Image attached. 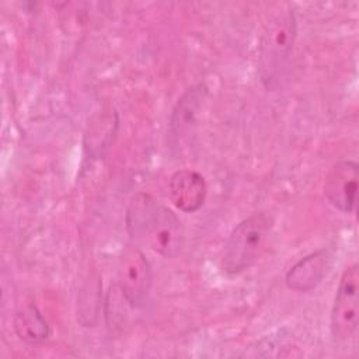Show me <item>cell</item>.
Returning a JSON list of instances; mask_svg holds the SVG:
<instances>
[{"mask_svg": "<svg viewBox=\"0 0 359 359\" xmlns=\"http://www.w3.org/2000/svg\"><path fill=\"white\" fill-rule=\"evenodd\" d=\"M206 97V84L196 83L192 87L187 88L184 94L178 98L168 122V133L172 147H180L181 142L188 140L189 136L194 135L198 116L203 108Z\"/></svg>", "mask_w": 359, "mask_h": 359, "instance_id": "8992f818", "label": "cell"}, {"mask_svg": "<svg viewBox=\"0 0 359 359\" xmlns=\"http://www.w3.org/2000/svg\"><path fill=\"white\" fill-rule=\"evenodd\" d=\"M168 192L175 208L185 213H194L205 203L208 185L203 175L198 171L181 168L171 175Z\"/></svg>", "mask_w": 359, "mask_h": 359, "instance_id": "9c48e42d", "label": "cell"}, {"mask_svg": "<svg viewBox=\"0 0 359 359\" xmlns=\"http://www.w3.org/2000/svg\"><path fill=\"white\" fill-rule=\"evenodd\" d=\"M151 265L143 251L135 245L125 248L118 265V286L132 307H140L151 289Z\"/></svg>", "mask_w": 359, "mask_h": 359, "instance_id": "5b68a950", "label": "cell"}, {"mask_svg": "<svg viewBox=\"0 0 359 359\" xmlns=\"http://www.w3.org/2000/svg\"><path fill=\"white\" fill-rule=\"evenodd\" d=\"M359 325V266L352 264L341 276L330 316L335 341L346 342L356 335Z\"/></svg>", "mask_w": 359, "mask_h": 359, "instance_id": "277c9868", "label": "cell"}, {"mask_svg": "<svg viewBox=\"0 0 359 359\" xmlns=\"http://www.w3.org/2000/svg\"><path fill=\"white\" fill-rule=\"evenodd\" d=\"M359 167L355 161H338L328 171L324 181L327 201L344 213H352L356 208Z\"/></svg>", "mask_w": 359, "mask_h": 359, "instance_id": "52a82bcc", "label": "cell"}, {"mask_svg": "<svg viewBox=\"0 0 359 359\" xmlns=\"http://www.w3.org/2000/svg\"><path fill=\"white\" fill-rule=\"evenodd\" d=\"M15 335L25 344L36 345L50 337V327L35 304L20 309L13 318Z\"/></svg>", "mask_w": 359, "mask_h": 359, "instance_id": "30bf717a", "label": "cell"}, {"mask_svg": "<svg viewBox=\"0 0 359 359\" xmlns=\"http://www.w3.org/2000/svg\"><path fill=\"white\" fill-rule=\"evenodd\" d=\"M269 230L271 219L262 212L236 224L223 247L222 269L229 275H238L252 266L264 250Z\"/></svg>", "mask_w": 359, "mask_h": 359, "instance_id": "3957f363", "label": "cell"}, {"mask_svg": "<svg viewBox=\"0 0 359 359\" xmlns=\"http://www.w3.org/2000/svg\"><path fill=\"white\" fill-rule=\"evenodd\" d=\"M334 248L328 247H323L306 255L286 272V286L294 292H310L316 289L330 273L334 265Z\"/></svg>", "mask_w": 359, "mask_h": 359, "instance_id": "ba28073f", "label": "cell"}, {"mask_svg": "<svg viewBox=\"0 0 359 359\" xmlns=\"http://www.w3.org/2000/svg\"><path fill=\"white\" fill-rule=\"evenodd\" d=\"M296 17L290 6L280 8L266 24L259 45V67L262 81L272 87L278 83L289 62L296 39Z\"/></svg>", "mask_w": 359, "mask_h": 359, "instance_id": "7a4b0ae2", "label": "cell"}, {"mask_svg": "<svg viewBox=\"0 0 359 359\" xmlns=\"http://www.w3.org/2000/svg\"><path fill=\"white\" fill-rule=\"evenodd\" d=\"M125 224L130 238L164 258H172L184 247V227L180 217L154 196L139 192L130 198Z\"/></svg>", "mask_w": 359, "mask_h": 359, "instance_id": "6da1fadb", "label": "cell"}]
</instances>
